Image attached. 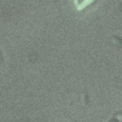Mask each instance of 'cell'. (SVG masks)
I'll return each instance as SVG.
<instances>
[{"label": "cell", "instance_id": "obj_1", "mask_svg": "<svg viewBox=\"0 0 122 122\" xmlns=\"http://www.w3.org/2000/svg\"><path fill=\"white\" fill-rule=\"evenodd\" d=\"M94 0H84L81 4H79L77 7H76V9H77V10H82L83 9H85L87 6H89L91 3H92Z\"/></svg>", "mask_w": 122, "mask_h": 122}, {"label": "cell", "instance_id": "obj_2", "mask_svg": "<svg viewBox=\"0 0 122 122\" xmlns=\"http://www.w3.org/2000/svg\"><path fill=\"white\" fill-rule=\"evenodd\" d=\"M73 1H74V5L77 7V6L79 5V4H78V0H73Z\"/></svg>", "mask_w": 122, "mask_h": 122}]
</instances>
